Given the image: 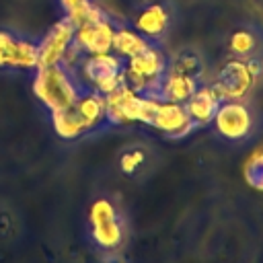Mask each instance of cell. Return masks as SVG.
<instances>
[{
    "label": "cell",
    "mask_w": 263,
    "mask_h": 263,
    "mask_svg": "<svg viewBox=\"0 0 263 263\" xmlns=\"http://www.w3.org/2000/svg\"><path fill=\"white\" fill-rule=\"evenodd\" d=\"M88 238L95 251L119 253L127 242V218L121 203L111 195H99L88 205Z\"/></svg>",
    "instance_id": "1"
},
{
    "label": "cell",
    "mask_w": 263,
    "mask_h": 263,
    "mask_svg": "<svg viewBox=\"0 0 263 263\" xmlns=\"http://www.w3.org/2000/svg\"><path fill=\"white\" fill-rule=\"evenodd\" d=\"M84 90L82 82L78 80L74 70L64 68L62 64L37 68L33 80V92L49 111H60L70 107L80 92Z\"/></svg>",
    "instance_id": "2"
},
{
    "label": "cell",
    "mask_w": 263,
    "mask_h": 263,
    "mask_svg": "<svg viewBox=\"0 0 263 263\" xmlns=\"http://www.w3.org/2000/svg\"><path fill=\"white\" fill-rule=\"evenodd\" d=\"M74 72H78L76 76L84 88L97 90L101 95H109L111 90H115L119 84L125 82V60H121L113 51L90 53L82 58V62Z\"/></svg>",
    "instance_id": "3"
},
{
    "label": "cell",
    "mask_w": 263,
    "mask_h": 263,
    "mask_svg": "<svg viewBox=\"0 0 263 263\" xmlns=\"http://www.w3.org/2000/svg\"><path fill=\"white\" fill-rule=\"evenodd\" d=\"M257 78L253 76L247 60L232 58L228 60L210 82L214 90L220 95L222 101H245L247 95L253 90Z\"/></svg>",
    "instance_id": "4"
},
{
    "label": "cell",
    "mask_w": 263,
    "mask_h": 263,
    "mask_svg": "<svg viewBox=\"0 0 263 263\" xmlns=\"http://www.w3.org/2000/svg\"><path fill=\"white\" fill-rule=\"evenodd\" d=\"M166 66L168 62L162 51L156 45L148 43L142 51L125 60V82L140 95L152 80L160 78L166 72Z\"/></svg>",
    "instance_id": "5"
},
{
    "label": "cell",
    "mask_w": 263,
    "mask_h": 263,
    "mask_svg": "<svg viewBox=\"0 0 263 263\" xmlns=\"http://www.w3.org/2000/svg\"><path fill=\"white\" fill-rule=\"evenodd\" d=\"M212 123L222 138L240 142L253 132V113L245 101H222Z\"/></svg>",
    "instance_id": "6"
},
{
    "label": "cell",
    "mask_w": 263,
    "mask_h": 263,
    "mask_svg": "<svg viewBox=\"0 0 263 263\" xmlns=\"http://www.w3.org/2000/svg\"><path fill=\"white\" fill-rule=\"evenodd\" d=\"M74 33H76V25L68 16L53 23L49 27V31L43 35V39L37 43V51H39L37 68L60 64L64 58V51L74 41Z\"/></svg>",
    "instance_id": "7"
},
{
    "label": "cell",
    "mask_w": 263,
    "mask_h": 263,
    "mask_svg": "<svg viewBox=\"0 0 263 263\" xmlns=\"http://www.w3.org/2000/svg\"><path fill=\"white\" fill-rule=\"evenodd\" d=\"M113 33H115V23L109 16H103V18H97V21L76 25L74 41L80 45V49L86 55L107 53V51H111Z\"/></svg>",
    "instance_id": "8"
},
{
    "label": "cell",
    "mask_w": 263,
    "mask_h": 263,
    "mask_svg": "<svg viewBox=\"0 0 263 263\" xmlns=\"http://www.w3.org/2000/svg\"><path fill=\"white\" fill-rule=\"evenodd\" d=\"M37 43L16 37L8 31H0V68H37Z\"/></svg>",
    "instance_id": "9"
},
{
    "label": "cell",
    "mask_w": 263,
    "mask_h": 263,
    "mask_svg": "<svg viewBox=\"0 0 263 263\" xmlns=\"http://www.w3.org/2000/svg\"><path fill=\"white\" fill-rule=\"evenodd\" d=\"M152 127H156L166 138H183L195 127V123L189 117V113H187L183 103L160 101L156 117L152 121Z\"/></svg>",
    "instance_id": "10"
},
{
    "label": "cell",
    "mask_w": 263,
    "mask_h": 263,
    "mask_svg": "<svg viewBox=\"0 0 263 263\" xmlns=\"http://www.w3.org/2000/svg\"><path fill=\"white\" fill-rule=\"evenodd\" d=\"M115 166L121 177L129 179L132 183H142L150 175L154 162H152V154L146 146L132 144V146H125L119 150V154L115 158Z\"/></svg>",
    "instance_id": "11"
},
{
    "label": "cell",
    "mask_w": 263,
    "mask_h": 263,
    "mask_svg": "<svg viewBox=\"0 0 263 263\" xmlns=\"http://www.w3.org/2000/svg\"><path fill=\"white\" fill-rule=\"evenodd\" d=\"M220 103H222V99L214 90V86L201 82L195 88V92L183 105H185V109H187V113H189V117L193 119L195 125H208V123H212Z\"/></svg>",
    "instance_id": "12"
},
{
    "label": "cell",
    "mask_w": 263,
    "mask_h": 263,
    "mask_svg": "<svg viewBox=\"0 0 263 263\" xmlns=\"http://www.w3.org/2000/svg\"><path fill=\"white\" fill-rule=\"evenodd\" d=\"M134 29L144 35L150 43L160 39L168 29V10L162 4H150L138 12L134 21Z\"/></svg>",
    "instance_id": "13"
},
{
    "label": "cell",
    "mask_w": 263,
    "mask_h": 263,
    "mask_svg": "<svg viewBox=\"0 0 263 263\" xmlns=\"http://www.w3.org/2000/svg\"><path fill=\"white\" fill-rule=\"evenodd\" d=\"M201 82L195 80L193 76L181 74V72H173L166 68V72L162 74V101H171V103H185L195 88Z\"/></svg>",
    "instance_id": "14"
},
{
    "label": "cell",
    "mask_w": 263,
    "mask_h": 263,
    "mask_svg": "<svg viewBox=\"0 0 263 263\" xmlns=\"http://www.w3.org/2000/svg\"><path fill=\"white\" fill-rule=\"evenodd\" d=\"M150 41L140 35L136 29L129 27H115L113 33V43H111V51L117 53L121 60H129L132 55H136L138 51H142Z\"/></svg>",
    "instance_id": "15"
},
{
    "label": "cell",
    "mask_w": 263,
    "mask_h": 263,
    "mask_svg": "<svg viewBox=\"0 0 263 263\" xmlns=\"http://www.w3.org/2000/svg\"><path fill=\"white\" fill-rule=\"evenodd\" d=\"M51 119H53L55 132H58L62 138H68V140H70V138H78V136H82V134L88 129L86 121H84L82 115L76 111L74 103H72L70 107H66V109L51 111Z\"/></svg>",
    "instance_id": "16"
},
{
    "label": "cell",
    "mask_w": 263,
    "mask_h": 263,
    "mask_svg": "<svg viewBox=\"0 0 263 263\" xmlns=\"http://www.w3.org/2000/svg\"><path fill=\"white\" fill-rule=\"evenodd\" d=\"M23 232V218L18 210L8 203L0 201V247L12 245Z\"/></svg>",
    "instance_id": "17"
},
{
    "label": "cell",
    "mask_w": 263,
    "mask_h": 263,
    "mask_svg": "<svg viewBox=\"0 0 263 263\" xmlns=\"http://www.w3.org/2000/svg\"><path fill=\"white\" fill-rule=\"evenodd\" d=\"M166 68L173 70V72H181V74L193 76V78L199 80V82H201V78H203V64H201V58H199L197 53L189 51V49L179 51V53L168 62Z\"/></svg>",
    "instance_id": "18"
},
{
    "label": "cell",
    "mask_w": 263,
    "mask_h": 263,
    "mask_svg": "<svg viewBox=\"0 0 263 263\" xmlns=\"http://www.w3.org/2000/svg\"><path fill=\"white\" fill-rule=\"evenodd\" d=\"M255 45H257L255 35L251 31H247V29L234 31L232 37H230V41H228V49H230L232 58H240V60L251 58L255 53Z\"/></svg>",
    "instance_id": "19"
},
{
    "label": "cell",
    "mask_w": 263,
    "mask_h": 263,
    "mask_svg": "<svg viewBox=\"0 0 263 263\" xmlns=\"http://www.w3.org/2000/svg\"><path fill=\"white\" fill-rule=\"evenodd\" d=\"M242 175H245V181H247L253 189L263 191V150L247 160Z\"/></svg>",
    "instance_id": "20"
},
{
    "label": "cell",
    "mask_w": 263,
    "mask_h": 263,
    "mask_svg": "<svg viewBox=\"0 0 263 263\" xmlns=\"http://www.w3.org/2000/svg\"><path fill=\"white\" fill-rule=\"evenodd\" d=\"M82 263H127V261L119 253H101V251H95Z\"/></svg>",
    "instance_id": "21"
},
{
    "label": "cell",
    "mask_w": 263,
    "mask_h": 263,
    "mask_svg": "<svg viewBox=\"0 0 263 263\" xmlns=\"http://www.w3.org/2000/svg\"><path fill=\"white\" fill-rule=\"evenodd\" d=\"M90 0H60L62 8L66 10V16H72L74 12H78L82 6H86Z\"/></svg>",
    "instance_id": "22"
}]
</instances>
